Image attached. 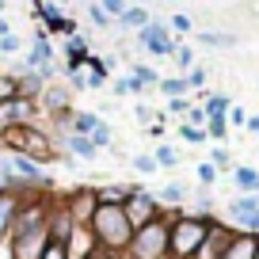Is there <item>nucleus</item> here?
<instances>
[{
	"instance_id": "1",
	"label": "nucleus",
	"mask_w": 259,
	"mask_h": 259,
	"mask_svg": "<svg viewBox=\"0 0 259 259\" xmlns=\"http://www.w3.org/2000/svg\"><path fill=\"white\" fill-rule=\"evenodd\" d=\"M88 233L96 240V248H103L107 255L122 259L130 248V236H134V225L126 221V210L122 206H99L96 218L88 221Z\"/></svg>"
},
{
	"instance_id": "2",
	"label": "nucleus",
	"mask_w": 259,
	"mask_h": 259,
	"mask_svg": "<svg viewBox=\"0 0 259 259\" xmlns=\"http://www.w3.org/2000/svg\"><path fill=\"white\" fill-rule=\"evenodd\" d=\"M0 149H4V153H23V156H31L34 164H42V168L57 160L54 138H50V130H42L38 122H31V126H8V130H0Z\"/></svg>"
},
{
	"instance_id": "3",
	"label": "nucleus",
	"mask_w": 259,
	"mask_h": 259,
	"mask_svg": "<svg viewBox=\"0 0 259 259\" xmlns=\"http://www.w3.org/2000/svg\"><path fill=\"white\" fill-rule=\"evenodd\" d=\"M210 221L213 218H198V213L179 210L168 229V259H194V251L202 248L206 233H210Z\"/></svg>"
},
{
	"instance_id": "4",
	"label": "nucleus",
	"mask_w": 259,
	"mask_h": 259,
	"mask_svg": "<svg viewBox=\"0 0 259 259\" xmlns=\"http://www.w3.org/2000/svg\"><path fill=\"white\" fill-rule=\"evenodd\" d=\"M176 213L179 210H164L156 221L134 229L130 248H126L122 259H168V229H171V218H176Z\"/></svg>"
},
{
	"instance_id": "5",
	"label": "nucleus",
	"mask_w": 259,
	"mask_h": 259,
	"mask_svg": "<svg viewBox=\"0 0 259 259\" xmlns=\"http://www.w3.org/2000/svg\"><path fill=\"white\" fill-rule=\"evenodd\" d=\"M122 210H126V221L134 229H141V225H149V221H156L164 213V206L156 202V194L153 191H145L141 183H134V191H130V198L122 202Z\"/></svg>"
},
{
	"instance_id": "6",
	"label": "nucleus",
	"mask_w": 259,
	"mask_h": 259,
	"mask_svg": "<svg viewBox=\"0 0 259 259\" xmlns=\"http://www.w3.org/2000/svg\"><path fill=\"white\" fill-rule=\"evenodd\" d=\"M38 99H27V96H16V99H4L0 103V130L8 126H31L38 122Z\"/></svg>"
},
{
	"instance_id": "7",
	"label": "nucleus",
	"mask_w": 259,
	"mask_h": 259,
	"mask_svg": "<svg viewBox=\"0 0 259 259\" xmlns=\"http://www.w3.org/2000/svg\"><path fill=\"white\" fill-rule=\"evenodd\" d=\"M38 111L50 114V118H69V114H73V88L61 84V80L46 84L42 96H38Z\"/></svg>"
},
{
	"instance_id": "8",
	"label": "nucleus",
	"mask_w": 259,
	"mask_h": 259,
	"mask_svg": "<svg viewBox=\"0 0 259 259\" xmlns=\"http://www.w3.org/2000/svg\"><path fill=\"white\" fill-rule=\"evenodd\" d=\"M46 233H50V240H61V244H69V240H73L76 221H73V213H69V206H65V194H54V202H50Z\"/></svg>"
},
{
	"instance_id": "9",
	"label": "nucleus",
	"mask_w": 259,
	"mask_h": 259,
	"mask_svg": "<svg viewBox=\"0 0 259 259\" xmlns=\"http://www.w3.org/2000/svg\"><path fill=\"white\" fill-rule=\"evenodd\" d=\"M46 244H50V233H46V229L12 233V236H8V259H38Z\"/></svg>"
},
{
	"instance_id": "10",
	"label": "nucleus",
	"mask_w": 259,
	"mask_h": 259,
	"mask_svg": "<svg viewBox=\"0 0 259 259\" xmlns=\"http://www.w3.org/2000/svg\"><path fill=\"white\" fill-rule=\"evenodd\" d=\"M138 42L149 50V54H156V57H168V54H176L171 31H168V23H160V19H149V23L138 31Z\"/></svg>"
},
{
	"instance_id": "11",
	"label": "nucleus",
	"mask_w": 259,
	"mask_h": 259,
	"mask_svg": "<svg viewBox=\"0 0 259 259\" xmlns=\"http://www.w3.org/2000/svg\"><path fill=\"white\" fill-rule=\"evenodd\" d=\"M65 206H69V213H73L76 225H88V221L96 218V210H99L96 187H76L73 194H65Z\"/></svg>"
},
{
	"instance_id": "12",
	"label": "nucleus",
	"mask_w": 259,
	"mask_h": 259,
	"mask_svg": "<svg viewBox=\"0 0 259 259\" xmlns=\"http://www.w3.org/2000/svg\"><path fill=\"white\" fill-rule=\"evenodd\" d=\"M34 16L42 19V31H46V34L50 31H61V34H69V38L76 34V23L65 16L57 4H50V0H34Z\"/></svg>"
},
{
	"instance_id": "13",
	"label": "nucleus",
	"mask_w": 259,
	"mask_h": 259,
	"mask_svg": "<svg viewBox=\"0 0 259 259\" xmlns=\"http://www.w3.org/2000/svg\"><path fill=\"white\" fill-rule=\"evenodd\" d=\"M23 194L27 191H0V244H8L16 213H19V206H23Z\"/></svg>"
},
{
	"instance_id": "14",
	"label": "nucleus",
	"mask_w": 259,
	"mask_h": 259,
	"mask_svg": "<svg viewBox=\"0 0 259 259\" xmlns=\"http://www.w3.org/2000/svg\"><path fill=\"white\" fill-rule=\"evenodd\" d=\"M229 221H233L236 233H244V225H248V218H255L259 213V194H240V198H233V202L225 206Z\"/></svg>"
},
{
	"instance_id": "15",
	"label": "nucleus",
	"mask_w": 259,
	"mask_h": 259,
	"mask_svg": "<svg viewBox=\"0 0 259 259\" xmlns=\"http://www.w3.org/2000/svg\"><path fill=\"white\" fill-rule=\"evenodd\" d=\"M255 244H259L255 233H233V240L225 244L221 259H255Z\"/></svg>"
},
{
	"instance_id": "16",
	"label": "nucleus",
	"mask_w": 259,
	"mask_h": 259,
	"mask_svg": "<svg viewBox=\"0 0 259 259\" xmlns=\"http://www.w3.org/2000/svg\"><path fill=\"white\" fill-rule=\"evenodd\" d=\"M57 153H69V156H76V160H96V156H99V149L92 145V138L69 134V138L61 141V149H57Z\"/></svg>"
},
{
	"instance_id": "17",
	"label": "nucleus",
	"mask_w": 259,
	"mask_h": 259,
	"mask_svg": "<svg viewBox=\"0 0 259 259\" xmlns=\"http://www.w3.org/2000/svg\"><path fill=\"white\" fill-rule=\"evenodd\" d=\"M134 191V183H107V187H96V198L99 206H122Z\"/></svg>"
},
{
	"instance_id": "18",
	"label": "nucleus",
	"mask_w": 259,
	"mask_h": 259,
	"mask_svg": "<svg viewBox=\"0 0 259 259\" xmlns=\"http://www.w3.org/2000/svg\"><path fill=\"white\" fill-rule=\"evenodd\" d=\"M156 202H160L164 210H183V202H187V187H183V183H164L160 191H156Z\"/></svg>"
},
{
	"instance_id": "19",
	"label": "nucleus",
	"mask_w": 259,
	"mask_h": 259,
	"mask_svg": "<svg viewBox=\"0 0 259 259\" xmlns=\"http://www.w3.org/2000/svg\"><path fill=\"white\" fill-rule=\"evenodd\" d=\"M99 114L96 111H73L69 114V134H80V138H92V130L99 126Z\"/></svg>"
},
{
	"instance_id": "20",
	"label": "nucleus",
	"mask_w": 259,
	"mask_h": 259,
	"mask_svg": "<svg viewBox=\"0 0 259 259\" xmlns=\"http://www.w3.org/2000/svg\"><path fill=\"white\" fill-rule=\"evenodd\" d=\"M233 183L240 194H259V171L251 164H240V168H233Z\"/></svg>"
},
{
	"instance_id": "21",
	"label": "nucleus",
	"mask_w": 259,
	"mask_h": 259,
	"mask_svg": "<svg viewBox=\"0 0 259 259\" xmlns=\"http://www.w3.org/2000/svg\"><path fill=\"white\" fill-rule=\"evenodd\" d=\"M145 23H149V12L138 8V4H130V8L118 16V27H126V31H141Z\"/></svg>"
},
{
	"instance_id": "22",
	"label": "nucleus",
	"mask_w": 259,
	"mask_h": 259,
	"mask_svg": "<svg viewBox=\"0 0 259 259\" xmlns=\"http://www.w3.org/2000/svg\"><path fill=\"white\" fill-rule=\"evenodd\" d=\"M16 80H19V96H27V99H38L42 88H46V80L38 73H19Z\"/></svg>"
},
{
	"instance_id": "23",
	"label": "nucleus",
	"mask_w": 259,
	"mask_h": 259,
	"mask_svg": "<svg viewBox=\"0 0 259 259\" xmlns=\"http://www.w3.org/2000/svg\"><path fill=\"white\" fill-rule=\"evenodd\" d=\"M156 88H160L168 99L187 96V92H191V88H187V76H160V84H156Z\"/></svg>"
},
{
	"instance_id": "24",
	"label": "nucleus",
	"mask_w": 259,
	"mask_h": 259,
	"mask_svg": "<svg viewBox=\"0 0 259 259\" xmlns=\"http://www.w3.org/2000/svg\"><path fill=\"white\" fill-rule=\"evenodd\" d=\"M202 107H206V118H225L233 103H229V96H206Z\"/></svg>"
},
{
	"instance_id": "25",
	"label": "nucleus",
	"mask_w": 259,
	"mask_h": 259,
	"mask_svg": "<svg viewBox=\"0 0 259 259\" xmlns=\"http://www.w3.org/2000/svg\"><path fill=\"white\" fill-rule=\"evenodd\" d=\"M130 164H134V171H138V176H156V171H160V164H156L153 153H138Z\"/></svg>"
},
{
	"instance_id": "26",
	"label": "nucleus",
	"mask_w": 259,
	"mask_h": 259,
	"mask_svg": "<svg viewBox=\"0 0 259 259\" xmlns=\"http://www.w3.org/2000/svg\"><path fill=\"white\" fill-rule=\"evenodd\" d=\"M92 145H96L99 153H103V149H111V145H114V134H111V126H107V122H99V126L92 130Z\"/></svg>"
},
{
	"instance_id": "27",
	"label": "nucleus",
	"mask_w": 259,
	"mask_h": 259,
	"mask_svg": "<svg viewBox=\"0 0 259 259\" xmlns=\"http://www.w3.org/2000/svg\"><path fill=\"white\" fill-rule=\"evenodd\" d=\"M198 42L202 46H236L233 34H218V31H198Z\"/></svg>"
},
{
	"instance_id": "28",
	"label": "nucleus",
	"mask_w": 259,
	"mask_h": 259,
	"mask_svg": "<svg viewBox=\"0 0 259 259\" xmlns=\"http://www.w3.org/2000/svg\"><path fill=\"white\" fill-rule=\"evenodd\" d=\"M38 259H73V251H69V244H61V240H50L46 248H42V255Z\"/></svg>"
},
{
	"instance_id": "29",
	"label": "nucleus",
	"mask_w": 259,
	"mask_h": 259,
	"mask_svg": "<svg viewBox=\"0 0 259 259\" xmlns=\"http://www.w3.org/2000/svg\"><path fill=\"white\" fill-rule=\"evenodd\" d=\"M156 164H160V168H176L179 164V153H176V145H156Z\"/></svg>"
},
{
	"instance_id": "30",
	"label": "nucleus",
	"mask_w": 259,
	"mask_h": 259,
	"mask_svg": "<svg viewBox=\"0 0 259 259\" xmlns=\"http://www.w3.org/2000/svg\"><path fill=\"white\" fill-rule=\"evenodd\" d=\"M179 138L191 141V145H202V141H210V134H206L202 126H187V122H183V126H179Z\"/></svg>"
},
{
	"instance_id": "31",
	"label": "nucleus",
	"mask_w": 259,
	"mask_h": 259,
	"mask_svg": "<svg viewBox=\"0 0 259 259\" xmlns=\"http://www.w3.org/2000/svg\"><path fill=\"white\" fill-rule=\"evenodd\" d=\"M19 96V80L12 73H0V103H4V99H16Z\"/></svg>"
},
{
	"instance_id": "32",
	"label": "nucleus",
	"mask_w": 259,
	"mask_h": 259,
	"mask_svg": "<svg viewBox=\"0 0 259 259\" xmlns=\"http://www.w3.org/2000/svg\"><path fill=\"white\" fill-rule=\"evenodd\" d=\"M194 176H198V183H202V187H213V183H218V176H221V171L213 168L210 160H202L198 168H194Z\"/></svg>"
},
{
	"instance_id": "33",
	"label": "nucleus",
	"mask_w": 259,
	"mask_h": 259,
	"mask_svg": "<svg viewBox=\"0 0 259 259\" xmlns=\"http://www.w3.org/2000/svg\"><path fill=\"white\" fill-rule=\"evenodd\" d=\"M171 57H176V65L183 69V76L194 69V50H191V46H176V54H171Z\"/></svg>"
},
{
	"instance_id": "34",
	"label": "nucleus",
	"mask_w": 259,
	"mask_h": 259,
	"mask_svg": "<svg viewBox=\"0 0 259 259\" xmlns=\"http://www.w3.org/2000/svg\"><path fill=\"white\" fill-rule=\"evenodd\" d=\"M183 122H187V126H202L206 130V122H210V118H206V107L202 103H191V111L183 114Z\"/></svg>"
},
{
	"instance_id": "35",
	"label": "nucleus",
	"mask_w": 259,
	"mask_h": 259,
	"mask_svg": "<svg viewBox=\"0 0 259 259\" xmlns=\"http://www.w3.org/2000/svg\"><path fill=\"white\" fill-rule=\"evenodd\" d=\"M206 134H210V141H225L229 138V122L225 118H210L206 122Z\"/></svg>"
},
{
	"instance_id": "36",
	"label": "nucleus",
	"mask_w": 259,
	"mask_h": 259,
	"mask_svg": "<svg viewBox=\"0 0 259 259\" xmlns=\"http://www.w3.org/2000/svg\"><path fill=\"white\" fill-rule=\"evenodd\" d=\"M130 76H138V80L145 84V88H149V84H160V76H156V69H153V65H134V73H130Z\"/></svg>"
},
{
	"instance_id": "37",
	"label": "nucleus",
	"mask_w": 259,
	"mask_h": 259,
	"mask_svg": "<svg viewBox=\"0 0 259 259\" xmlns=\"http://www.w3.org/2000/svg\"><path fill=\"white\" fill-rule=\"evenodd\" d=\"M187 88H191V92H202L206 88V69H202V65H194L191 73H187Z\"/></svg>"
},
{
	"instance_id": "38",
	"label": "nucleus",
	"mask_w": 259,
	"mask_h": 259,
	"mask_svg": "<svg viewBox=\"0 0 259 259\" xmlns=\"http://www.w3.org/2000/svg\"><path fill=\"white\" fill-rule=\"evenodd\" d=\"M210 164H213L218 171H233V156H229L225 149H213V153H210Z\"/></svg>"
},
{
	"instance_id": "39",
	"label": "nucleus",
	"mask_w": 259,
	"mask_h": 259,
	"mask_svg": "<svg viewBox=\"0 0 259 259\" xmlns=\"http://www.w3.org/2000/svg\"><path fill=\"white\" fill-rule=\"evenodd\" d=\"M99 8H103V12H107V16H111V19H118V16H122V12H126V8H130V0H99Z\"/></svg>"
},
{
	"instance_id": "40",
	"label": "nucleus",
	"mask_w": 259,
	"mask_h": 259,
	"mask_svg": "<svg viewBox=\"0 0 259 259\" xmlns=\"http://www.w3.org/2000/svg\"><path fill=\"white\" fill-rule=\"evenodd\" d=\"M168 31H176V34H187V31H191V16H183V12H179V16H171Z\"/></svg>"
},
{
	"instance_id": "41",
	"label": "nucleus",
	"mask_w": 259,
	"mask_h": 259,
	"mask_svg": "<svg viewBox=\"0 0 259 259\" xmlns=\"http://www.w3.org/2000/svg\"><path fill=\"white\" fill-rule=\"evenodd\" d=\"M134 118H138L141 126H153V122H156V111H153V107H149V103H141L138 111H134Z\"/></svg>"
},
{
	"instance_id": "42",
	"label": "nucleus",
	"mask_w": 259,
	"mask_h": 259,
	"mask_svg": "<svg viewBox=\"0 0 259 259\" xmlns=\"http://www.w3.org/2000/svg\"><path fill=\"white\" fill-rule=\"evenodd\" d=\"M225 122H229V126H244V122H248V111H244V107H229Z\"/></svg>"
},
{
	"instance_id": "43",
	"label": "nucleus",
	"mask_w": 259,
	"mask_h": 259,
	"mask_svg": "<svg viewBox=\"0 0 259 259\" xmlns=\"http://www.w3.org/2000/svg\"><path fill=\"white\" fill-rule=\"evenodd\" d=\"M12 54H19V38H16V34L0 38V57H12Z\"/></svg>"
},
{
	"instance_id": "44",
	"label": "nucleus",
	"mask_w": 259,
	"mask_h": 259,
	"mask_svg": "<svg viewBox=\"0 0 259 259\" xmlns=\"http://www.w3.org/2000/svg\"><path fill=\"white\" fill-rule=\"evenodd\" d=\"M88 16H92V23H96V27H111V16H107V12L99 8V4H92V8H88Z\"/></svg>"
},
{
	"instance_id": "45",
	"label": "nucleus",
	"mask_w": 259,
	"mask_h": 259,
	"mask_svg": "<svg viewBox=\"0 0 259 259\" xmlns=\"http://www.w3.org/2000/svg\"><path fill=\"white\" fill-rule=\"evenodd\" d=\"M168 111H171V114H187V111H191V99H187V96L168 99Z\"/></svg>"
},
{
	"instance_id": "46",
	"label": "nucleus",
	"mask_w": 259,
	"mask_h": 259,
	"mask_svg": "<svg viewBox=\"0 0 259 259\" xmlns=\"http://www.w3.org/2000/svg\"><path fill=\"white\" fill-rule=\"evenodd\" d=\"M126 88H130V92H134V96H141V92H145V84H141V80H138V76H126Z\"/></svg>"
},
{
	"instance_id": "47",
	"label": "nucleus",
	"mask_w": 259,
	"mask_h": 259,
	"mask_svg": "<svg viewBox=\"0 0 259 259\" xmlns=\"http://www.w3.org/2000/svg\"><path fill=\"white\" fill-rule=\"evenodd\" d=\"M244 130H248V134H259V114H248V122H244Z\"/></svg>"
},
{
	"instance_id": "48",
	"label": "nucleus",
	"mask_w": 259,
	"mask_h": 259,
	"mask_svg": "<svg viewBox=\"0 0 259 259\" xmlns=\"http://www.w3.org/2000/svg\"><path fill=\"white\" fill-rule=\"evenodd\" d=\"M84 259H114V255H107L103 248H92V251H88V255H84Z\"/></svg>"
},
{
	"instance_id": "49",
	"label": "nucleus",
	"mask_w": 259,
	"mask_h": 259,
	"mask_svg": "<svg viewBox=\"0 0 259 259\" xmlns=\"http://www.w3.org/2000/svg\"><path fill=\"white\" fill-rule=\"evenodd\" d=\"M8 34H12V23H8L4 16H0V38H8Z\"/></svg>"
},
{
	"instance_id": "50",
	"label": "nucleus",
	"mask_w": 259,
	"mask_h": 259,
	"mask_svg": "<svg viewBox=\"0 0 259 259\" xmlns=\"http://www.w3.org/2000/svg\"><path fill=\"white\" fill-rule=\"evenodd\" d=\"M255 259H259V244H255Z\"/></svg>"
}]
</instances>
